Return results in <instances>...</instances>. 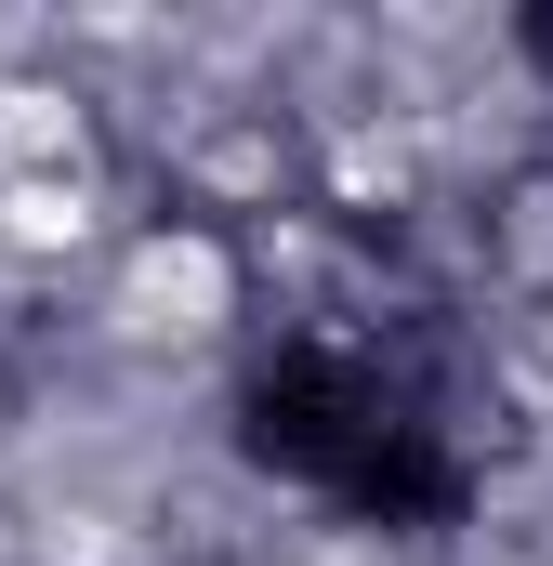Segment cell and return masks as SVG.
Segmentation results:
<instances>
[{
	"instance_id": "1",
	"label": "cell",
	"mask_w": 553,
	"mask_h": 566,
	"mask_svg": "<svg viewBox=\"0 0 553 566\" xmlns=\"http://www.w3.org/2000/svg\"><path fill=\"white\" fill-rule=\"evenodd\" d=\"M238 434L276 488L330 501L343 527H461L474 514V448L369 343H276L238 396Z\"/></svg>"
},
{
	"instance_id": "2",
	"label": "cell",
	"mask_w": 553,
	"mask_h": 566,
	"mask_svg": "<svg viewBox=\"0 0 553 566\" xmlns=\"http://www.w3.org/2000/svg\"><path fill=\"white\" fill-rule=\"evenodd\" d=\"M528 53H541V66H553V13H528Z\"/></svg>"
}]
</instances>
